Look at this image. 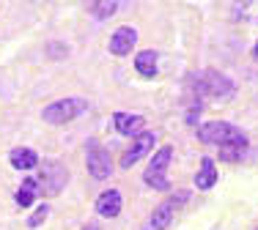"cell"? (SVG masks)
<instances>
[{"mask_svg": "<svg viewBox=\"0 0 258 230\" xmlns=\"http://www.w3.org/2000/svg\"><path fill=\"white\" fill-rule=\"evenodd\" d=\"M242 129H236V126L225 124V121H209V124H201L198 126V140L206 143V145H223L228 143L231 137H236Z\"/></svg>", "mask_w": 258, "mask_h": 230, "instance_id": "5b68a950", "label": "cell"}, {"mask_svg": "<svg viewBox=\"0 0 258 230\" xmlns=\"http://www.w3.org/2000/svg\"><path fill=\"white\" fill-rule=\"evenodd\" d=\"M11 159V167L14 170H33L36 165H39V154H36L33 148H14L9 154Z\"/></svg>", "mask_w": 258, "mask_h": 230, "instance_id": "5bb4252c", "label": "cell"}, {"mask_svg": "<svg viewBox=\"0 0 258 230\" xmlns=\"http://www.w3.org/2000/svg\"><path fill=\"white\" fill-rule=\"evenodd\" d=\"M85 110H88V101L77 99V96H69V99H58V101H52V104H47L41 115H44L47 124L60 126V124H69V121L85 115Z\"/></svg>", "mask_w": 258, "mask_h": 230, "instance_id": "7a4b0ae2", "label": "cell"}, {"mask_svg": "<svg viewBox=\"0 0 258 230\" xmlns=\"http://www.w3.org/2000/svg\"><path fill=\"white\" fill-rule=\"evenodd\" d=\"M214 184H217V167H214V159L204 156V159H201V167H198V175H195V186L206 192V189H212Z\"/></svg>", "mask_w": 258, "mask_h": 230, "instance_id": "4fadbf2b", "label": "cell"}, {"mask_svg": "<svg viewBox=\"0 0 258 230\" xmlns=\"http://www.w3.org/2000/svg\"><path fill=\"white\" fill-rule=\"evenodd\" d=\"M36 195H39V181L36 178H25L20 186V192H17V205L20 208H28V205H33Z\"/></svg>", "mask_w": 258, "mask_h": 230, "instance_id": "2e32d148", "label": "cell"}, {"mask_svg": "<svg viewBox=\"0 0 258 230\" xmlns=\"http://www.w3.org/2000/svg\"><path fill=\"white\" fill-rule=\"evenodd\" d=\"M253 58H255V63H258V41L253 44Z\"/></svg>", "mask_w": 258, "mask_h": 230, "instance_id": "ffe728a7", "label": "cell"}, {"mask_svg": "<svg viewBox=\"0 0 258 230\" xmlns=\"http://www.w3.org/2000/svg\"><path fill=\"white\" fill-rule=\"evenodd\" d=\"M47 52H50L52 58H66V55H69V47H63V44H50V47H47Z\"/></svg>", "mask_w": 258, "mask_h": 230, "instance_id": "d6986e66", "label": "cell"}, {"mask_svg": "<svg viewBox=\"0 0 258 230\" xmlns=\"http://www.w3.org/2000/svg\"><path fill=\"white\" fill-rule=\"evenodd\" d=\"M83 230H99V227H96V225H88V227H83Z\"/></svg>", "mask_w": 258, "mask_h": 230, "instance_id": "44dd1931", "label": "cell"}, {"mask_svg": "<svg viewBox=\"0 0 258 230\" xmlns=\"http://www.w3.org/2000/svg\"><path fill=\"white\" fill-rule=\"evenodd\" d=\"M113 124H115V132L124 137H138L140 129H143V115H135V112H115L113 115Z\"/></svg>", "mask_w": 258, "mask_h": 230, "instance_id": "30bf717a", "label": "cell"}, {"mask_svg": "<svg viewBox=\"0 0 258 230\" xmlns=\"http://www.w3.org/2000/svg\"><path fill=\"white\" fill-rule=\"evenodd\" d=\"M85 167H88V173L94 175L96 181L110 178V173H113V162H110L107 148H102L99 143H91L88 151H85Z\"/></svg>", "mask_w": 258, "mask_h": 230, "instance_id": "8992f818", "label": "cell"}, {"mask_svg": "<svg viewBox=\"0 0 258 230\" xmlns=\"http://www.w3.org/2000/svg\"><path fill=\"white\" fill-rule=\"evenodd\" d=\"M255 230H258V227H255Z\"/></svg>", "mask_w": 258, "mask_h": 230, "instance_id": "7402d4cb", "label": "cell"}, {"mask_svg": "<svg viewBox=\"0 0 258 230\" xmlns=\"http://www.w3.org/2000/svg\"><path fill=\"white\" fill-rule=\"evenodd\" d=\"M135 69L143 77H154L157 74V52L154 50H143L135 55Z\"/></svg>", "mask_w": 258, "mask_h": 230, "instance_id": "9a60e30c", "label": "cell"}, {"mask_svg": "<svg viewBox=\"0 0 258 230\" xmlns=\"http://www.w3.org/2000/svg\"><path fill=\"white\" fill-rule=\"evenodd\" d=\"M121 3H115V0H94V3H88V11L96 17V20H110V17L118 11Z\"/></svg>", "mask_w": 258, "mask_h": 230, "instance_id": "e0dca14e", "label": "cell"}, {"mask_svg": "<svg viewBox=\"0 0 258 230\" xmlns=\"http://www.w3.org/2000/svg\"><path fill=\"white\" fill-rule=\"evenodd\" d=\"M135 44H138V30H135L132 25L118 28L113 36H110V52H113L115 58L129 55V52L135 50Z\"/></svg>", "mask_w": 258, "mask_h": 230, "instance_id": "ba28073f", "label": "cell"}, {"mask_svg": "<svg viewBox=\"0 0 258 230\" xmlns=\"http://www.w3.org/2000/svg\"><path fill=\"white\" fill-rule=\"evenodd\" d=\"M173 214H176V208H173V203H170V200L159 203L154 208V214H151L149 227H146V230H165L170 222H173Z\"/></svg>", "mask_w": 258, "mask_h": 230, "instance_id": "7c38bea8", "label": "cell"}, {"mask_svg": "<svg viewBox=\"0 0 258 230\" xmlns=\"http://www.w3.org/2000/svg\"><path fill=\"white\" fill-rule=\"evenodd\" d=\"M39 181V192L47 197H55L63 192L66 181H69V170H66V165L60 159H44L41 162V178Z\"/></svg>", "mask_w": 258, "mask_h": 230, "instance_id": "6da1fadb", "label": "cell"}, {"mask_svg": "<svg viewBox=\"0 0 258 230\" xmlns=\"http://www.w3.org/2000/svg\"><path fill=\"white\" fill-rule=\"evenodd\" d=\"M192 85H195V90H198L201 96H214V99H220V96H231L233 90H236V85H233L228 77L220 74V71H214V69L198 71V74L192 77Z\"/></svg>", "mask_w": 258, "mask_h": 230, "instance_id": "3957f363", "label": "cell"}, {"mask_svg": "<svg viewBox=\"0 0 258 230\" xmlns=\"http://www.w3.org/2000/svg\"><path fill=\"white\" fill-rule=\"evenodd\" d=\"M170 159H173V148H170V145H162V148L154 154V159L149 162V167H146V173H143V181L151 186V189L165 192V189L170 186V184H168Z\"/></svg>", "mask_w": 258, "mask_h": 230, "instance_id": "277c9868", "label": "cell"}, {"mask_svg": "<svg viewBox=\"0 0 258 230\" xmlns=\"http://www.w3.org/2000/svg\"><path fill=\"white\" fill-rule=\"evenodd\" d=\"M157 143V135L154 132H140L138 137H132V145L124 151V156H121V167H132L135 162H140L143 156L151 154V148H154Z\"/></svg>", "mask_w": 258, "mask_h": 230, "instance_id": "52a82bcc", "label": "cell"}, {"mask_svg": "<svg viewBox=\"0 0 258 230\" xmlns=\"http://www.w3.org/2000/svg\"><path fill=\"white\" fill-rule=\"evenodd\" d=\"M244 151H247V137H244V132H239L236 137H231L228 143L220 145V159L223 162H239L244 156Z\"/></svg>", "mask_w": 258, "mask_h": 230, "instance_id": "8fae6325", "label": "cell"}, {"mask_svg": "<svg viewBox=\"0 0 258 230\" xmlns=\"http://www.w3.org/2000/svg\"><path fill=\"white\" fill-rule=\"evenodd\" d=\"M121 205H124V197H121L118 189H104L96 197V214L104 216V219H113V216L121 214Z\"/></svg>", "mask_w": 258, "mask_h": 230, "instance_id": "9c48e42d", "label": "cell"}, {"mask_svg": "<svg viewBox=\"0 0 258 230\" xmlns=\"http://www.w3.org/2000/svg\"><path fill=\"white\" fill-rule=\"evenodd\" d=\"M47 216H50V205H47V203H41L39 208H36L33 214L28 216V227H30V230H36V227L41 225V222L47 219Z\"/></svg>", "mask_w": 258, "mask_h": 230, "instance_id": "ac0fdd59", "label": "cell"}]
</instances>
